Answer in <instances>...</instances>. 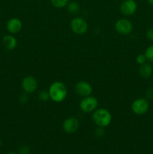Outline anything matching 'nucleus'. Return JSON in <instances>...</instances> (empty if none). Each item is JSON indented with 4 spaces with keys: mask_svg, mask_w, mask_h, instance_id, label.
<instances>
[{
    "mask_svg": "<svg viewBox=\"0 0 153 154\" xmlns=\"http://www.w3.org/2000/svg\"><path fill=\"white\" fill-rule=\"evenodd\" d=\"M149 104L146 99L140 98L135 99L131 105L132 111L136 115H143L148 111Z\"/></svg>",
    "mask_w": 153,
    "mask_h": 154,
    "instance_id": "obj_6",
    "label": "nucleus"
},
{
    "mask_svg": "<svg viewBox=\"0 0 153 154\" xmlns=\"http://www.w3.org/2000/svg\"><path fill=\"white\" fill-rule=\"evenodd\" d=\"M51 4L52 6L57 8H62L67 6L70 0H50Z\"/></svg>",
    "mask_w": 153,
    "mask_h": 154,
    "instance_id": "obj_15",
    "label": "nucleus"
},
{
    "mask_svg": "<svg viewBox=\"0 0 153 154\" xmlns=\"http://www.w3.org/2000/svg\"><path fill=\"white\" fill-rule=\"evenodd\" d=\"M92 119L96 126L105 128L112 122V114L105 108H98L92 112Z\"/></svg>",
    "mask_w": 153,
    "mask_h": 154,
    "instance_id": "obj_2",
    "label": "nucleus"
},
{
    "mask_svg": "<svg viewBox=\"0 0 153 154\" xmlns=\"http://www.w3.org/2000/svg\"><path fill=\"white\" fill-rule=\"evenodd\" d=\"M94 133H95V135L97 137H98V138H101V137H103L104 135L105 132H104V130L103 127H99V126H98V128L96 129Z\"/></svg>",
    "mask_w": 153,
    "mask_h": 154,
    "instance_id": "obj_19",
    "label": "nucleus"
},
{
    "mask_svg": "<svg viewBox=\"0 0 153 154\" xmlns=\"http://www.w3.org/2000/svg\"><path fill=\"white\" fill-rule=\"evenodd\" d=\"M67 9L68 11L70 14H77L80 11V6L79 3L76 2H69L68 4L67 5Z\"/></svg>",
    "mask_w": 153,
    "mask_h": 154,
    "instance_id": "obj_14",
    "label": "nucleus"
},
{
    "mask_svg": "<svg viewBox=\"0 0 153 154\" xmlns=\"http://www.w3.org/2000/svg\"><path fill=\"white\" fill-rule=\"evenodd\" d=\"M22 90L27 94H31L36 91L38 88V81L32 75L25 77L21 84Z\"/></svg>",
    "mask_w": 153,
    "mask_h": 154,
    "instance_id": "obj_7",
    "label": "nucleus"
},
{
    "mask_svg": "<svg viewBox=\"0 0 153 154\" xmlns=\"http://www.w3.org/2000/svg\"><path fill=\"white\" fill-rule=\"evenodd\" d=\"M148 2L149 3V4L153 6V0H148Z\"/></svg>",
    "mask_w": 153,
    "mask_h": 154,
    "instance_id": "obj_24",
    "label": "nucleus"
},
{
    "mask_svg": "<svg viewBox=\"0 0 153 154\" xmlns=\"http://www.w3.org/2000/svg\"><path fill=\"white\" fill-rule=\"evenodd\" d=\"M20 154H28L29 153V148L26 146H23L19 150Z\"/></svg>",
    "mask_w": 153,
    "mask_h": 154,
    "instance_id": "obj_20",
    "label": "nucleus"
},
{
    "mask_svg": "<svg viewBox=\"0 0 153 154\" xmlns=\"http://www.w3.org/2000/svg\"><path fill=\"white\" fill-rule=\"evenodd\" d=\"M152 67L149 63H145L140 65L139 69V73L140 76L143 78H148L152 74Z\"/></svg>",
    "mask_w": 153,
    "mask_h": 154,
    "instance_id": "obj_13",
    "label": "nucleus"
},
{
    "mask_svg": "<svg viewBox=\"0 0 153 154\" xmlns=\"http://www.w3.org/2000/svg\"><path fill=\"white\" fill-rule=\"evenodd\" d=\"M98 101L95 97L92 96L84 97L80 102V108L84 113H92L97 109Z\"/></svg>",
    "mask_w": 153,
    "mask_h": 154,
    "instance_id": "obj_3",
    "label": "nucleus"
},
{
    "mask_svg": "<svg viewBox=\"0 0 153 154\" xmlns=\"http://www.w3.org/2000/svg\"><path fill=\"white\" fill-rule=\"evenodd\" d=\"M38 98L39 100L41 101V102H46V101H48L49 99H50L48 90L47 91H46V90H41V91L38 93Z\"/></svg>",
    "mask_w": 153,
    "mask_h": 154,
    "instance_id": "obj_16",
    "label": "nucleus"
},
{
    "mask_svg": "<svg viewBox=\"0 0 153 154\" xmlns=\"http://www.w3.org/2000/svg\"><path fill=\"white\" fill-rule=\"evenodd\" d=\"M28 100V96H27V93H25V94L22 95L20 99V102H22V103H26V102H27V101Z\"/></svg>",
    "mask_w": 153,
    "mask_h": 154,
    "instance_id": "obj_23",
    "label": "nucleus"
},
{
    "mask_svg": "<svg viewBox=\"0 0 153 154\" xmlns=\"http://www.w3.org/2000/svg\"><path fill=\"white\" fill-rule=\"evenodd\" d=\"M75 91L80 96L84 98L91 96L93 89L89 83L87 82V81H79L75 86Z\"/></svg>",
    "mask_w": 153,
    "mask_h": 154,
    "instance_id": "obj_10",
    "label": "nucleus"
},
{
    "mask_svg": "<svg viewBox=\"0 0 153 154\" xmlns=\"http://www.w3.org/2000/svg\"><path fill=\"white\" fill-rule=\"evenodd\" d=\"M122 1H123V0H122Z\"/></svg>",
    "mask_w": 153,
    "mask_h": 154,
    "instance_id": "obj_27",
    "label": "nucleus"
},
{
    "mask_svg": "<svg viewBox=\"0 0 153 154\" xmlns=\"http://www.w3.org/2000/svg\"><path fill=\"white\" fill-rule=\"evenodd\" d=\"M145 56L147 60L153 63V45H151L146 48L145 51Z\"/></svg>",
    "mask_w": 153,
    "mask_h": 154,
    "instance_id": "obj_17",
    "label": "nucleus"
},
{
    "mask_svg": "<svg viewBox=\"0 0 153 154\" xmlns=\"http://www.w3.org/2000/svg\"><path fill=\"white\" fill-rule=\"evenodd\" d=\"M6 154H16V153H14V152H8V153Z\"/></svg>",
    "mask_w": 153,
    "mask_h": 154,
    "instance_id": "obj_25",
    "label": "nucleus"
},
{
    "mask_svg": "<svg viewBox=\"0 0 153 154\" xmlns=\"http://www.w3.org/2000/svg\"><path fill=\"white\" fill-rule=\"evenodd\" d=\"M2 44L5 49L12 51L16 48V45H17V40L12 35H6L2 38Z\"/></svg>",
    "mask_w": 153,
    "mask_h": 154,
    "instance_id": "obj_12",
    "label": "nucleus"
},
{
    "mask_svg": "<svg viewBox=\"0 0 153 154\" xmlns=\"http://www.w3.org/2000/svg\"><path fill=\"white\" fill-rule=\"evenodd\" d=\"M146 57L145 54H139L137 57H136V62L139 65H142L143 63H146Z\"/></svg>",
    "mask_w": 153,
    "mask_h": 154,
    "instance_id": "obj_18",
    "label": "nucleus"
},
{
    "mask_svg": "<svg viewBox=\"0 0 153 154\" xmlns=\"http://www.w3.org/2000/svg\"><path fill=\"white\" fill-rule=\"evenodd\" d=\"M133 24L131 21L126 18L118 20L115 23V29L117 33L122 35H127L133 31Z\"/></svg>",
    "mask_w": 153,
    "mask_h": 154,
    "instance_id": "obj_5",
    "label": "nucleus"
},
{
    "mask_svg": "<svg viewBox=\"0 0 153 154\" xmlns=\"http://www.w3.org/2000/svg\"><path fill=\"white\" fill-rule=\"evenodd\" d=\"M70 26L73 32L79 35L85 34L88 30V23L86 20L80 17H76L72 19Z\"/></svg>",
    "mask_w": 153,
    "mask_h": 154,
    "instance_id": "obj_4",
    "label": "nucleus"
},
{
    "mask_svg": "<svg viewBox=\"0 0 153 154\" xmlns=\"http://www.w3.org/2000/svg\"><path fill=\"white\" fill-rule=\"evenodd\" d=\"M6 28L10 34H16L22 29V23L19 18L13 17L8 21Z\"/></svg>",
    "mask_w": 153,
    "mask_h": 154,
    "instance_id": "obj_11",
    "label": "nucleus"
},
{
    "mask_svg": "<svg viewBox=\"0 0 153 154\" xmlns=\"http://www.w3.org/2000/svg\"><path fill=\"white\" fill-rule=\"evenodd\" d=\"M80 126V122L75 117H67L62 123L63 130L68 134H73L78 130Z\"/></svg>",
    "mask_w": 153,
    "mask_h": 154,
    "instance_id": "obj_8",
    "label": "nucleus"
},
{
    "mask_svg": "<svg viewBox=\"0 0 153 154\" xmlns=\"http://www.w3.org/2000/svg\"><path fill=\"white\" fill-rule=\"evenodd\" d=\"M50 98L54 102H62L66 99L68 95L67 87L61 81H55L50 86L49 90Z\"/></svg>",
    "mask_w": 153,
    "mask_h": 154,
    "instance_id": "obj_1",
    "label": "nucleus"
},
{
    "mask_svg": "<svg viewBox=\"0 0 153 154\" xmlns=\"http://www.w3.org/2000/svg\"><path fill=\"white\" fill-rule=\"evenodd\" d=\"M137 5L134 0H123L120 5V11L124 16H130L136 12Z\"/></svg>",
    "mask_w": 153,
    "mask_h": 154,
    "instance_id": "obj_9",
    "label": "nucleus"
},
{
    "mask_svg": "<svg viewBox=\"0 0 153 154\" xmlns=\"http://www.w3.org/2000/svg\"><path fill=\"white\" fill-rule=\"evenodd\" d=\"M146 36L149 40L153 42V28L149 29L146 31Z\"/></svg>",
    "mask_w": 153,
    "mask_h": 154,
    "instance_id": "obj_22",
    "label": "nucleus"
},
{
    "mask_svg": "<svg viewBox=\"0 0 153 154\" xmlns=\"http://www.w3.org/2000/svg\"><path fill=\"white\" fill-rule=\"evenodd\" d=\"M1 145H2V141L1 139H0V147H1Z\"/></svg>",
    "mask_w": 153,
    "mask_h": 154,
    "instance_id": "obj_26",
    "label": "nucleus"
},
{
    "mask_svg": "<svg viewBox=\"0 0 153 154\" xmlns=\"http://www.w3.org/2000/svg\"><path fill=\"white\" fill-rule=\"evenodd\" d=\"M146 96L147 99H153V88H148V90H147L146 93Z\"/></svg>",
    "mask_w": 153,
    "mask_h": 154,
    "instance_id": "obj_21",
    "label": "nucleus"
}]
</instances>
